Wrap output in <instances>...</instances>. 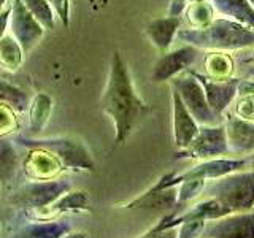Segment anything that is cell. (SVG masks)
<instances>
[{"mask_svg": "<svg viewBox=\"0 0 254 238\" xmlns=\"http://www.w3.org/2000/svg\"><path fill=\"white\" fill-rule=\"evenodd\" d=\"M100 107L115 124V146L123 145L151 113V107L135 91L129 68L118 51L111 56L110 73Z\"/></svg>", "mask_w": 254, "mask_h": 238, "instance_id": "1", "label": "cell"}, {"mask_svg": "<svg viewBox=\"0 0 254 238\" xmlns=\"http://www.w3.org/2000/svg\"><path fill=\"white\" fill-rule=\"evenodd\" d=\"M177 38L205 51H237L254 46V29L229 18H214L205 27L178 29Z\"/></svg>", "mask_w": 254, "mask_h": 238, "instance_id": "2", "label": "cell"}, {"mask_svg": "<svg viewBox=\"0 0 254 238\" xmlns=\"http://www.w3.org/2000/svg\"><path fill=\"white\" fill-rule=\"evenodd\" d=\"M202 195L216 198L229 214L254 210V169L232 172L206 181Z\"/></svg>", "mask_w": 254, "mask_h": 238, "instance_id": "3", "label": "cell"}, {"mask_svg": "<svg viewBox=\"0 0 254 238\" xmlns=\"http://www.w3.org/2000/svg\"><path fill=\"white\" fill-rule=\"evenodd\" d=\"M16 145L26 149H45L58 157L65 169L71 170H95V161L87 149L84 141L75 137H48V138H32L26 135H18L13 140Z\"/></svg>", "mask_w": 254, "mask_h": 238, "instance_id": "4", "label": "cell"}, {"mask_svg": "<svg viewBox=\"0 0 254 238\" xmlns=\"http://www.w3.org/2000/svg\"><path fill=\"white\" fill-rule=\"evenodd\" d=\"M71 189V182L64 178L42 179L34 181L29 179L21 184L18 189L6 195V206L10 205L16 211H37L46 208L48 205L56 202L61 195Z\"/></svg>", "mask_w": 254, "mask_h": 238, "instance_id": "5", "label": "cell"}, {"mask_svg": "<svg viewBox=\"0 0 254 238\" xmlns=\"http://www.w3.org/2000/svg\"><path fill=\"white\" fill-rule=\"evenodd\" d=\"M170 81H172V89L178 92L185 107L192 115L198 125L219 124V119L211 111L208 102H206L200 81L192 75V71L188 68L183 73L173 76Z\"/></svg>", "mask_w": 254, "mask_h": 238, "instance_id": "6", "label": "cell"}, {"mask_svg": "<svg viewBox=\"0 0 254 238\" xmlns=\"http://www.w3.org/2000/svg\"><path fill=\"white\" fill-rule=\"evenodd\" d=\"M229 156L227 138L224 124L200 125L197 135L185 149H178L175 159H194V161H208L214 157Z\"/></svg>", "mask_w": 254, "mask_h": 238, "instance_id": "7", "label": "cell"}, {"mask_svg": "<svg viewBox=\"0 0 254 238\" xmlns=\"http://www.w3.org/2000/svg\"><path fill=\"white\" fill-rule=\"evenodd\" d=\"M181 181L180 173H165L161 179L156 181L146 192L140 197L124 203V208H146V210H175L178 198V182Z\"/></svg>", "mask_w": 254, "mask_h": 238, "instance_id": "8", "label": "cell"}, {"mask_svg": "<svg viewBox=\"0 0 254 238\" xmlns=\"http://www.w3.org/2000/svg\"><path fill=\"white\" fill-rule=\"evenodd\" d=\"M8 32L21 45L24 53L34 50L37 43L43 38L45 29L30 14L22 3V0H10V16H8Z\"/></svg>", "mask_w": 254, "mask_h": 238, "instance_id": "9", "label": "cell"}, {"mask_svg": "<svg viewBox=\"0 0 254 238\" xmlns=\"http://www.w3.org/2000/svg\"><path fill=\"white\" fill-rule=\"evenodd\" d=\"M200 237L208 238H254V210L230 213L205 222Z\"/></svg>", "mask_w": 254, "mask_h": 238, "instance_id": "10", "label": "cell"}, {"mask_svg": "<svg viewBox=\"0 0 254 238\" xmlns=\"http://www.w3.org/2000/svg\"><path fill=\"white\" fill-rule=\"evenodd\" d=\"M190 71H192V75L200 81L206 102H208L211 111L221 121L224 113L229 110L230 103H232L234 99L237 97L240 79L234 78V76H230L227 79H213V78H208L206 75L197 73L194 70H190Z\"/></svg>", "mask_w": 254, "mask_h": 238, "instance_id": "11", "label": "cell"}, {"mask_svg": "<svg viewBox=\"0 0 254 238\" xmlns=\"http://www.w3.org/2000/svg\"><path fill=\"white\" fill-rule=\"evenodd\" d=\"M198 51L200 50H197V48L190 45H185L172 51H164L161 58L156 60L153 71H151V81H170L173 76L186 71L197 60Z\"/></svg>", "mask_w": 254, "mask_h": 238, "instance_id": "12", "label": "cell"}, {"mask_svg": "<svg viewBox=\"0 0 254 238\" xmlns=\"http://www.w3.org/2000/svg\"><path fill=\"white\" fill-rule=\"evenodd\" d=\"M226 138L229 156H248L254 153V121L237 116L235 113H224Z\"/></svg>", "mask_w": 254, "mask_h": 238, "instance_id": "13", "label": "cell"}, {"mask_svg": "<svg viewBox=\"0 0 254 238\" xmlns=\"http://www.w3.org/2000/svg\"><path fill=\"white\" fill-rule=\"evenodd\" d=\"M21 170L27 179L42 181V179H54L59 178L65 167L61 164L58 157L45 149H29L27 156L21 161Z\"/></svg>", "mask_w": 254, "mask_h": 238, "instance_id": "14", "label": "cell"}, {"mask_svg": "<svg viewBox=\"0 0 254 238\" xmlns=\"http://www.w3.org/2000/svg\"><path fill=\"white\" fill-rule=\"evenodd\" d=\"M172 124H173V141L177 149H185L198 132L197 121L185 107L178 92L172 89Z\"/></svg>", "mask_w": 254, "mask_h": 238, "instance_id": "15", "label": "cell"}, {"mask_svg": "<svg viewBox=\"0 0 254 238\" xmlns=\"http://www.w3.org/2000/svg\"><path fill=\"white\" fill-rule=\"evenodd\" d=\"M246 169V157H214L208 159V161H202L198 165L192 167L190 170L181 173V177H195V178H203L206 181L216 179L229 175L232 172L245 170Z\"/></svg>", "mask_w": 254, "mask_h": 238, "instance_id": "16", "label": "cell"}, {"mask_svg": "<svg viewBox=\"0 0 254 238\" xmlns=\"http://www.w3.org/2000/svg\"><path fill=\"white\" fill-rule=\"evenodd\" d=\"M14 237H26V238H62L71 232V222L67 219L51 221V219H34L24 221L14 230Z\"/></svg>", "mask_w": 254, "mask_h": 238, "instance_id": "17", "label": "cell"}, {"mask_svg": "<svg viewBox=\"0 0 254 238\" xmlns=\"http://www.w3.org/2000/svg\"><path fill=\"white\" fill-rule=\"evenodd\" d=\"M181 27V16H164L153 19L146 26V37L159 51L164 53L172 46L177 38V32Z\"/></svg>", "mask_w": 254, "mask_h": 238, "instance_id": "18", "label": "cell"}, {"mask_svg": "<svg viewBox=\"0 0 254 238\" xmlns=\"http://www.w3.org/2000/svg\"><path fill=\"white\" fill-rule=\"evenodd\" d=\"M29 133L37 137L50 121L53 111V97L46 92H38L29 103Z\"/></svg>", "mask_w": 254, "mask_h": 238, "instance_id": "19", "label": "cell"}, {"mask_svg": "<svg viewBox=\"0 0 254 238\" xmlns=\"http://www.w3.org/2000/svg\"><path fill=\"white\" fill-rule=\"evenodd\" d=\"M214 11L254 29V6L248 0H210Z\"/></svg>", "mask_w": 254, "mask_h": 238, "instance_id": "20", "label": "cell"}, {"mask_svg": "<svg viewBox=\"0 0 254 238\" xmlns=\"http://www.w3.org/2000/svg\"><path fill=\"white\" fill-rule=\"evenodd\" d=\"M21 169V157L14 146V141L0 138V190H6Z\"/></svg>", "mask_w": 254, "mask_h": 238, "instance_id": "21", "label": "cell"}, {"mask_svg": "<svg viewBox=\"0 0 254 238\" xmlns=\"http://www.w3.org/2000/svg\"><path fill=\"white\" fill-rule=\"evenodd\" d=\"M24 50L21 45L16 42V38L5 32L0 38V68H3L8 73H16L24 63Z\"/></svg>", "mask_w": 254, "mask_h": 238, "instance_id": "22", "label": "cell"}, {"mask_svg": "<svg viewBox=\"0 0 254 238\" xmlns=\"http://www.w3.org/2000/svg\"><path fill=\"white\" fill-rule=\"evenodd\" d=\"M206 76L213 79H227L234 75L235 63L227 51H208L203 59Z\"/></svg>", "mask_w": 254, "mask_h": 238, "instance_id": "23", "label": "cell"}, {"mask_svg": "<svg viewBox=\"0 0 254 238\" xmlns=\"http://www.w3.org/2000/svg\"><path fill=\"white\" fill-rule=\"evenodd\" d=\"M0 103L13 108L18 115L26 113L30 103V97L21 87L0 78Z\"/></svg>", "mask_w": 254, "mask_h": 238, "instance_id": "24", "label": "cell"}, {"mask_svg": "<svg viewBox=\"0 0 254 238\" xmlns=\"http://www.w3.org/2000/svg\"><path fill=\"white\" fill-rule=\"evenodd\" d=\"M214 8L210 3V0H203V2H190L188 3L185 14L188 21V27L198 29L205 27L214 19Z\"/></svg>", "mask_w": 254, "mask_h": 238, "instance_id": "25", "label": "cell"}, {"mask_svg": "<svg viewBox=\"0 0 254 238\" xmlns=\"http://www.w3.org/2000/svg\"><path fill=\"white\" fill-rule=\"evenodd\" d=\"M237 95L238 100L235 107V115L254 121V83L240 79Z\"/></svg>", "mask_w": 254, "mask_h": 238, "instance_id": "26", "label": "cell"}, {"mask_svg": "<svg viewBox=\"0 0 254 238\" xmlns=\"http://www.w3.org/2000/svg\"><path fill=\"white\" fill-rule=\"evenodd\" d=\"M22 3L26 5L30 14L40 22V26L45 30L54 29L58 16H56L53 6L48 0H22Z\"/></svg>", "mask_w": 254, "mask_h": 238, "instance_id": "27", "label": "cell"}, {"mask_svg": "<svg viewBox=\"0 0 254 238\" xmlns=\"http://www.w3.org/2000/svg\"><path fill=\"white\" fill-rule=\"evenodd\" d=\"M19 119L18 113L8 105L0 103V138H5L6 135H11L19 130Z\"/></svg>", "mask_w": 254, "mask_h": 238, "instance_id": "28", "label": "cell"}, {"mask_svg": "<svg viewBox=\"0 0 254 238\" xmlns=\"http://www.w3.org/2000/svg\"><path fill=\"white\" fill-rule=\"evenodd\" d=\"M205 219H198V218H189V219H183L178 226V234L177 237L180 238H194V237H200L205 227Z\"/></svg>", "mask_w": 254, "mask_h": 238, "instance_id": "29", "label": "cell"}, {"mask_svg": "<svg viewBox=\"0 0 254 238\" xmlns=\"http://www.w3.org/2000/svg\"><path fill=\"white\" fill-rule=\"evenodd\" d=\"M51 3L53 10L58 16V19L64 24V27H68L70 24V0H48Z\"/></svg>", "mask_w": 254, "mask_h": 238, "instance_id": "30", "label": "cell"}, {"mask_svg": "<svg viewBox=\"0 0 254 238\" xmlns=\"http://www.w3.org/2000/svg\"><path fill=\"white\" fill-rule=\"evenodd\" d=\"M8 16H10V5L0 11V38L3 37V34L8 29Z\"/></svg>", "mask_w": 254, "mask_h": 238, "instance_id": "31", "label": "cell"}, {"mask_svg": "<svg viewBox=\"0 0 254 238\" xmlns=\"http://www.w3.org/2000/svg\"><path fill=\"white\" fill-rule=\"evenodd\" d=\"M246 157V169H254V153L245 156Z\"/></svg>", "mask_w": 254, "mask_h": 238, "instance_id": "32", "label": "cell"}, {"mask_svg": "<svg viewBox=\"0 0 254 238\" xmlns=\"http://www.w3.org/2000/svg\"><path fill=\"white\" fill-rule=\"evenodd\" d=\"M8 5H10V0H0V11H2L3 8H6Z\"/></svg>", "mask_w": 254, "mask_h": 238, "instance_id": "33", "label": "cell"}, {"mask_svg": "<svg viewBox=\"0 0 254 238\" xmlns=\"http://www.w3.org/2000/svg\"><path fill=\"white\" fill-rule=\"evenodd\" d=\"M246 76H250V78H254V65L248 68V71H246Z\"/></svg>", "mask_w": 254, "mask_h": 238, "instance_id": "34", "label": "cell"}, {"mask_svg": "<svg viewBox=\"0 0 254 238\" xmlns=\"http://www.w3.org/2000/svg\"><path fill=\"white\" fill-rule=\"evenodd\" d=\"M245 62H248V63H253V65H254V53L250 56V58L248 59H245Z\"/></svg>", "mask_w": 254, "mask_h": 238, "instance_id": "35", "label": "cell"}, {"mask_svg": "<svg viewBox=\"0 0 254 238\" xmlns=\"http://www.w3.org/2000/svg\"><path fill=\"white\" fill-rule=\"evenodd\" d=\"M248 2H250V3H251L253 6H254V0H248Z\"/></svg>", "mask_w": 254, "mask_h": 238, "instance_id": "36", "label": "cell"}]
</instances>
